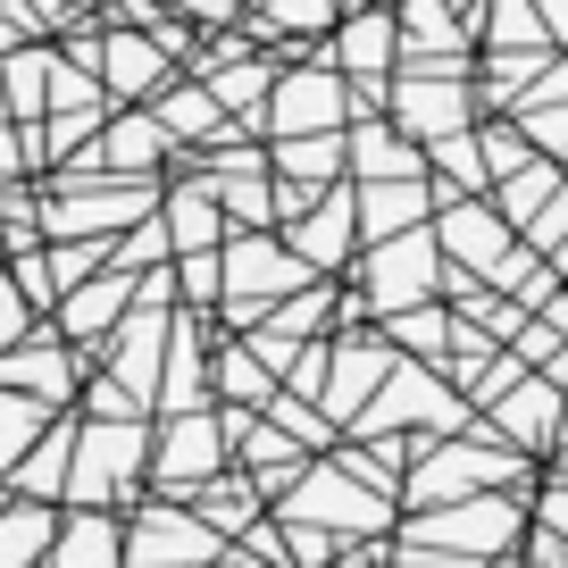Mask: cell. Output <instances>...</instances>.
<instances>
[{"label": "cell", "instance_id": "6da1fadb", "mask_svg": "<svg viewBox=\"0 0 568 568\" xmlns=\"http://www.w3.org/2000/svg\"><path fill=\"white\" fill-rule=\"evenodd\" d=\"M142 468V426H75V477H68V494L84 501H109L125 477Z\"/></svg>", "mask_w": 568, "mask_h": 568}, {"label": "cell", "instance_id": "7a4b0ae2", "mask_svg": "<svg viewBox=\"0 0 568 568\" xmlns=\"http://www.w3.org/2000/svg\"><path fill=\"white\" fill-rule=\"evenodd\" d=\"M0 385H9V393H34V402H68V393H75V359L34 326L18 352H0Z\"/></svg>", "mask_w": 568, "mask_h": 568}, {"label": "cell", "instance_id": "3957f363", "mask_svg": "<svg viewBox=\"0 0 568 568\" xmlns=\"http://www.w3.org/2000/svg\"><path fill=\"white\" fill-rule=\"evenodd\" d=\"M125 544H134V568H184V560L210 551V535H201L184 510H142Z\"/></svg>", "mask_w": 568, "mask_h": 568}, {"label": "cell", "instance_id": "277c9868", "mask_svg": "<svg viewBox=\"0 0 568 568\" xmlns=\"http://www.w3.org/2000/svg\"><path fill=\"white\" fill-rule=\"evenodd\" d=\"M51 544H59V510H51V501L18 494L9 510H0V568H42Z\"/></svg>", "mask_w": 568, "mask_h": 568}, {"label": "cell", "instance_id": "5b68a950", "mask_svg": "<svg viewBox=\"0 0 568 568\" xmlns=\"http://www.w3.org/2000/svg\"><path fill=\"white\" fill-rule=\"evenodd\" d=\"M125 302H134V276H125V267H118V276H101V284H75L68 302H59V335H68V343H92L101 326H118Z\"/></svg>", "mask_w": 568, "mask_h": 568}, {"label": "cell", "instance_id": "8992f818", "mask_svg": "<svg viewBox=\"0 0 568 568\" xmlns=\"http://www.w3.org/2000/svg\"><path fill=\"white\" fill-rule=\"evenodd\" d=\"M118 551H125L118 518H101V510H75V518H59L51 568H118Z\"/></svg>", "mask_w": 568, "mask_h": 568}, {"label": "cell", "instance_id": "52a82bcc", "mask_svg": "<svg viewBox=\"0 0 568 568\" xmlns=\"http://www.w3.org/2000/svg\"><path fill=\"white\" fill-rule=\"evenodd\" d=\"M217 468V418H176L160 444V485H201Z\"/></svg>", "mask_w": 568, "mask_h": 568}, {"label": "cell", "instance_id": "ba28073f", "mask_svg": "<svg viewBox=\"0 0 568 568\" xmlns=\"http://www.w3.org/2000/svg\"><path fill=\"white\" fill-rule=\"evenodd\" d=\"M68 477H75V426H59V435H42V444L26 452L18 468H9V485H18L26 501H51V494H68Z\"/></svg>", "mask_w": 568, "mask_h": 568}, {"label": "cell", "instance_id": "9c48e42d", "mask_svg": "<svg viewBox=\"0 0 568 568\" xmlns=\"http://www.w3.org/2000/svg\"><path fill=\"white\" fill-rule=\"evenodd\" d=\"M42 409H51V402H34V393H9V385H0V477H9V468H18L26 452L42 444Z\"/></svg>", "mask_w": 568, "mask_h": 568}, {"label": "cell", "instance_id": "30bf717a", "mask_svg": "<svg viewBox=\"0 0 568 568\" xmlns=\"http://www.w3.org/2000/svg\"><path fill=\"white\" fill-rule=\"evenodd\" d=\"M26 335H34V302H26V284L9 276V260H0V352H18Z\"/></svg>", "mask_w": 568, "mask_h": 568}, {"label": "cell", "instance_id": "8fae6325", "mask_svg": "<svg viewBox=\"0 0 568 568\" xmlns=\"http://www.w3.org/2000/svg\"><path fill=\"white\" fill-rule=\"evenodd\" d=\"M326 118H335V84L302 75V84L284 92V118H276V125H326Z\"/></svg>", "mask_w": 568, "mask_h": 568}, {"label": "cell", "instance_id": "7c38bea8", "mask_svg": "<svg viewBox=\"0 0 568 568\" xmlns=\"http://www.w3.org/2000/svg\"><path fill=\"white\" fill-rule=\"evenodd\" d=\"M160 142H168V125H160V118H125V125H109L101 151H109V160H151Z\"/></svg>", "mask_w": 568, "mask_h": 568}, {"label": "cell", "instance_id": "4fadbf2b", "mask_svg": "<svg viewBox=\"0 0 568 568\" xmlns=\"http://www.w3.org/2000/svg\"><path fill=\"white\" fill-rule=\"evenodd\" d=\"M160 125L168 134H210L217 109H210V92H176V101H160Z\"/></svg>", "mask_w": 568, "mask_h": 568}, {"label": "cell", "instance_id": "5bb4252c", "mask_svg": "<svg viewBox=\"0 0 568 568\" xmlns=\"http://www.w3.org/2000/svg\"><path fill=\"white\" fill-rule=\"evenodd\" d=\"M217 376H226V393H234V402H267V393H276V385H267V376L251 368L243 352H226V368H217Z\"/></svg>", "mask_w": 568, "mask_h": 568}, {"label": "cell", "instance_id": "9a60e30c", "mask_svg": "<svg viewBox=\"0 0 568 568\" xmlns=\"http://www.w3.org/2000/svg\"><path fill=\"white\" fill-rule=\"evenodd\" d=\"M343 59H352V68H376V59H385V26H359V34H352V51H343Z\"/></svg>", "mask_w": 568, "mask_h": 568}, {"label": "cell", "instance_id": "2e32d148", "mask_svg": "<svg viewBox=\"0 0 568 568\" xmlns=\"http://www.w3.org/2000/svg\"><path fill=\"white\" fill-rule=\"evenodd\" d=\"M267 9H276V18H302V26H310V18H326L335 0H267Z\"/></svg>", "mask_w": 568, "mask_h": 568}, {"label": "cell", "instance_id": "e0dca14e", "mask_svg": "<svg viewBox=\"0 0 568 568\" xmlns=\"http://www.w3.org/2000/svg\"><path fill=\"white\" fill-rule=\"evenodd\" d=\"M551 518H560V527H568V494H560V501H551Z\"/></svg>", "mask_w": 568, "mask_h": 568}, {"label": "cell", "instance_id": "ac0fdd59", "mask_svg": "<svg viewBox=\"0 0 568 568\" xmlns=\"http://www.w3.org/2000/svg\"><path fill=\"white\" fill-rule=\"evenodd\" d=\"M0 84H9V75H0Z\"/></svg>", "mask_w": 568, "mask_h": 568}]
</instances>
